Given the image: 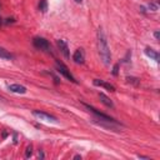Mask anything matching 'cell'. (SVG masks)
Here are the masks:
<instances>
[{"instance_id": "cell-1", "label": "cell", "mask_w": 160, "mask_h": 160, "mask_svg": "<svg viewBox=\"0 0 160 160\" xmlns=\"http://www.w3.org/2000/svg\"><path fill=\"white\" fill-rule=\"evenodd\" d=\"M98 51L100 55L101 61L104 63V65H110L111 63V54H110V49H109V45L106 41V38L103 33L101 29L98 30Z\"/></svg>"}, {"instance_id": "cell-19", "label": "cell", "mask_w": 160, "mask_h": 160, "mask_svg": "<svg viewBox=\"0 0 160 160\" xmlns=\"http://www.w3.org/2000/svg\"><path fill=\"white\" fill-rule=\"evenodd\" d=\"M74 159H81V156H80V155H75Z\"/></svg>"}, {"instance_id": "cell-6", "label": "cell", "mask_w": 160, "mask_h": 160, "mask_svg": "<svg viewBox=\"0 0 160 160\" xmlns=\"http://www.w3.org/2000/svg\"><path fill=\"white\" fill-rule=\"evenodd\" d=\"M8 89L11 93H16V94H25L27 93V88L20 85V84H10V85H8Z\"/></svg>"}, {"instance_id": "cell-8", "label": "cell", "mask_w": 160, "mask_h": 160, "mask_svg": "<svg viewBox=\"0 0 160 160\" xmlns=\"http://www.w3.org/2000/svg\"><path fill=\"white\" fill-rule=\"evenodd\" d=\"M94 85H96V86H103V88H105V89H108V90H110V91H115V88H114L111 84L105 83V81L99 80V79H95V80H94Z\"/></svg>"}, {"instance_id": "cell-10", "label": "cell", "mask_w": 160, "mask_h": 160, "mask_svg": "<svg viewBox=\"0 0 160 160\" xmlns=\"http://www.w3.org/2000/svg\"><path fill=\"white\" fill-rule=\"evenodd\" d=\"M145 54H146L149 58L154 59L155 61H159V54H158L155 50H153V49H150V48H146V49H145Z\"/></svg>"}, {"instance_id": "cell-5", "label": "cell", "mask_w": 160, "mask_h": 160, "mask_svg": "<svg viewBox=\"0 0 160 160\" xmlns=\"http://www.w3.org/2000/svg\"><path fill=\"white\" fill-rule=\"evenodd\" d=\"M56 45H58V48L60 49V51L63 53V55L66 58V59H69L70 58V53H69V48H68V44L64 41V40H56Z\"/></svg>"}, {"instance_id": "cell-12", "label": "cell", "mask_w": 160, "mask_h": 160, "mask_svg": "<svg viewBox=\"0 0 160 160\" xmlns=\"http://www.w3.org/2000/svg\"><path fill=\"white\" fill-rule=\"evenodd\" d=\"M39 9L43 11V13H45L48 10V4H47V0H40V3H39Z\"/></svg>"}, {"instance_id": "cell-7", "label": "cell", "mask_w": 160, "mask_h": 160, "mask_svg": "<svg viewBox=\"0 0 160 160\" xmlns=\"http://www.w3.org/2000/svg\"><path fill=\"white\" fill-rule=\"evenodd\" d=\"M73 60L76 63V64H83L84 60H85V53H84V49H78L75 50L74 55H73Z\"/></svg>"}, {"instance_id": "cell-14", "label": "cell", "mask_w": 160, "mask_h": 160, "mask_svg": "<svg viewBox=\"0 0 160 160\" xmlns=\"http://www.w3.org/2000/svg\"><path fill=\"white\" fill-rule=\"evenodd\" d=\"M149 9H150L151 11H156V10L159 9V5H158L156 3H150V4H149Z\"/></svg>"}, {"instance_id": "cell-3", "label": "cell", "mask_w": 160, "mask_h": 160, "mask_svg": "<svg viewBox=\"0 0 160 160\" xmlns=\"http://www.w3.org/2000/svg\"><path fill=\"white\" fill-rule=\"evenodd\" d=\"M56 70H58V73H59V74H61V75H63V76H65L66 79H69L70 81H73V83H78V81L75 80V78L72 75L70 70L68 69V68H66L63 63L56 61Z\"/></svg>"}, {"instance_id": "cell-2", "label": "cell", "mask_w": 160, "mask_h": 160, "mask_svg": "<svg viewBox=\"0 0 160 160\" xmlns=\"http://www.w3.org/2000/svg\"><path fill=\"white\" fill-rule=\"evenodd\" d=\"M33 115L35 118H38L40 121H44V123H53V124H58V120L55 117L50 115V114H47V113H43V111H39V110H34L33 111Z\"/></svg>"}, {"instance_id": "cell-11", "label": "cell", "mask_w": 160, "mask_h": 160, "mask_svg": "<svg viewBox=\"0 0 160 160\" xmlns=\"http://www.w3.org/2000/svg\"><path fill=\"white\" fill-rule=\"evenodd\" d=\"M0 59L11 60V59H13V55H11L8 50H5V49H3V48H0Z\"/></svg>"}, {"instance_id": "cell-17", "label": "cell", "mask_w": 160, "mask_h": 160, "mask_svg": "<svg viewBox=\"0 0 160 160\" xmlns=\"http://www.w3.org/2000/svg\"><path fill=\"white\" fill-rule=\"evenodd\" d=\"M154 36H155V39H159V36H160V34H159V31H156V33L154 34Z\"/></svg>"}, {"instance_id": "cell-9", "label": "cell", "mask_w": 160, "mask_h": 160, "mask_svg": "<svg viewBox=\"0 0 160 160\" xmlns=\"http://www.w3.org/2000/svg\"><path fill=\"white\" fill-rule=\"evenodd\" d=\"M99 98H100V101H101L104 105H106L108 108H111V109L114 108V103H113V101H111V100H110L105 94L100 93V94H99Z\"/></svg>"}, {"instance_id": "cell-20", "label": "cell", "mask_w": 160, "mask_h": 160, "mask_svg": "<svg viewBox=\"0 0 160 160\" xmlns=\"http://www.w3.org/2000/svg\"><path fill=\"white\" fill-rule=\"evenodd\" d=\"M75 2H76V3H81V2H83V0H75Z\"/></svg>"}, {"instance_id": "cell-15", "label": "cell", "mask_w": 160, "mask_h": 160, "mask_svg": "<svg viewBox=\"0 0 160 160\" xmlns=\"http://www.w3.org/2000/svg\"><path fill=\"white\" fill-rule=\"evenodd\" d=\"M129 83H133L134 85H138L139 84V79H136V78H126Z\"/></svg>"}, {"instance_id": "cell-13", "label": "cell", "mask_w": 160, "mask_h": 160, "mask_svg": "<svg viewBox=\"0 0 160 160\" xmlns=\"http://www.w3.org/2000/svg\"><path fill=\"white\" fill-rule=\"evenodd\" d=\"M31 155H33V148H31V145H30V146H28L27 150H25V158H30Z\"/></svg>"}, {"instance_id": "cell-21", "label": "cell", "mask_w": 160, "mask_h": 160, "mask_svg": "<svg viewBox=\"0 0 160 160\" xmlns=\"http://www.w3.org/2000/svg\"><path fill=\"white\" fill-rule=\"evenodd\" d=\"M0 25H2V19H0Z\"/></svg>"}, {"instance_id": "cell-18", "label": "cell", "mask_w": 160, "mask_h": 160, "mask_svg": "<svg viewBox=\"0 0 160 160\" xmlns=\"http://www.w3.org/2000/svg\"><path fill=\"white\" fill-rule=\"evenodd\" d=\"M39 156H40V158H41V159H43V158H44V154H43V151H39Z\"/></svg>"}, {"instance_id": "cell-16", "label": "cell", "mask_w": 160, "mask_h": 160, "mask_svg": "<svg viewBox=\"0 0 160 160\" xmlns=\"http://www.w3.org/2000/svg\"><path fill=\"white\" fill-rule=\"evenodd\" d=\"M118 73H119V64L114 65V68H113V74L114 75H118Z\"/></svg>"}, {"instance_id": "cell-4", "label": "cell", "mask_w": 160, "mask_h": 160, "mask_svg": "<svg viewBox=\"0 0 160 160\" xmlns=\"http://www.w3.org/2000/svg\"><path fill=\"white\" fill-rule=\"evenodd\" d=\"M33 44L36 49H40V50H44V51H50V44L47 39H44V38H35L33 40Z\"/></svg>"}]
</instances>
